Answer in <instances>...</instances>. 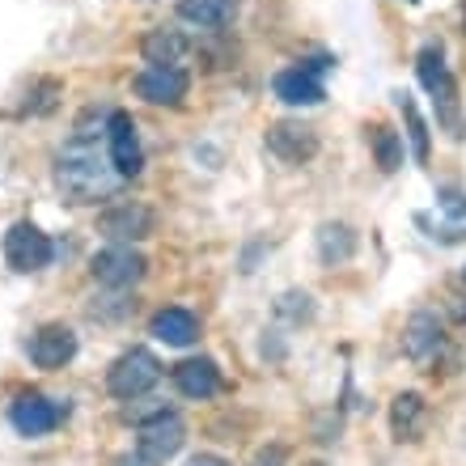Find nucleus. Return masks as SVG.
<instances>
[{
    "instance_id": "nucleus-1",
    "label": "nucleus",
    "mask_w": 466,
    "mask_h": 466,
    "mask_svg": "<svg viewBox=\"0 0 466 466\" xmlns=\"http://www.w3.org/2000/svg\"><path fill=\"white\" fill-rule=\"evenodd\" d=\"M119 183L123 178L115 174V166L102 161L98 148H89V145L68 148V153H60V161H56V187L64 191L68 204H98V199L115 196Z\"/></svg>"
},
{
    "instance_id": "nucleus-2",
    "label": "nucleus",
    "mask_w": 466,
    "mask_h": 466,
    "mask_svg": "<svg viewBox=\"0 0 466 466\" xmlns=\"http://www.w3.org/2000/svg\"><path fill=\"white\" fill-rule=\"evenodd\" d=\"M416 76H420V86H424V94L432 98V106H437V123H441L454 140H462V136H466L462 89H458L454 73H450V64H445V47H441V43H424V47H420Z\"/></svg>"
},
{
    "instance_id": "nucleus-3",
    "label": "nucleus",
    "mask_w": 466,
    "mask_h": 466,
    "mask_svg": "<svg viewBox=\"0 0 466 466\" xmlns=\"http://www.w3.org/2000/svg\"><path fill=\"white\" fill-rule=\"evenodd\" d=\"M132 89L136 98L153 102V106H183L187 94H191V73L178 64H148L136 73Z\"/></svg>"
},
{
    "instance_id": "nucleus-4",
    "label": "nucleus",
    "mask_w": 466,
    "mask_h": 466,
    "mask_svg": "<svg viewBox=\"0 0 466 466\" xmlns=\"http://www.w3.org/2000/svg\"><path fill=\"white\" fill-rule=\"evenodd\" d=\"M161 378V365L157 356L148 352V348H132V352H123L119 360L111 365L106 373V386H111L115 399H140L145 390H153Z\"/></svg>"
},
{
    "instance_id": "nucleus-5",
    "label": "nucleus",
    "mask_w": 466,
    "mask_h": 466,
    "mask_svg": "<svg viewBox=\"0 0 466 466\" xmlns=\"http://www.w3.org/2000/svg\"><path fill=\"white\" fill-rule=\"evenodd\" d=\"M51 255H56V246H51V238L38 225L17 221L5 233V263L13 271H43L51 263Z\"/></svg>"
},
{
    "instance_id": "nucleus-6",
    "label": "nucleus",
    "mask_w": 466,
    "mask_h": 466,
    "mask_svg": "<svg viewBox=\"0 0 466 466\" xmlns=\"http://www.w3.org/2000/svg\"><path fill=\"white\" fill-rule=\"evenodd\" d=\"M183 441H187L183 420L174 416V411H157V416L140 429L136 450H140V462L145 466H161V462H170V458L183 450Z\"/></svg>"
},
{
    "instance_id": "nucleus-7",
    "label": "nucleus",
    "mask_w": 466,
    "mask_h": 466,
    "mask_svg": "<svg viewBox=\"0 0 466 466\" xmlns=\"http://www.w3.org/2000/svg\"><path fill=\"white\" fill-rule=\"evenodd\" d=\"M106 145H111V166L119 178H136L145 170V148H140V132L127 111L106 115Z\"/></svg>"
},
{
    "instance_id": "nucleus-8",
    "label": "nucleus",
    "mask_w": 466,
    "mask_h": 466,
    "mask_svg": "<svg viewBox=\"0 0 466 466\" xmlns=\"http://www.w3.org/2000/svg\"><path fill=\"white\" fill-rule=\"evenodd\" d=\"M89 271H94V280L106 284V289H127V284L145 280L148 258L140 255V250H132V246H106V250L94 255Z\"/></svg>"
},
{
    "instance_id": "nucleus-9",
    "label": "nucleus",
    "mask_w": 466,
    "mask_h": 466,
    "mask_svg": "<svg viewBox=\"0 0 466 466\" xmlns=\"http://www.w3.org/2000/svg\"><path fill=\"white\" fill-rule=\"evenodd\" d=\"M268 153L271 157L289 161V166H301L319 153V132L301 119H280L268 127Z\"/></svg>"
},
{
    "instance_id": "nucleus-10",
    "label": "nucleus",
    "mask_w": 466,
    "mask_h": 466,
    "mask_svg": "<svg viewBox=\"0 0 466 466\" xmlns=\"http://www.w3.org/2000/svg\"><path fill=\"white\" fill-rule=\"evenodd\" d=\"M153 225H157V217H153V208H145V204H115V208H106L98 217V229L119 246L145 242L148 233H153Z\"/></svg>"
},
{
    "instance_id": "nucleus-11",
    "label": "nucleus",
    "mask_w": 466,
    "mask_h": 466,
    "mask_svg": "<svg viewBox=\"0 0 466 466\" xmlns=\"http://www.w3.org/2000/svg\"><path fill=\"white\" fill-rule=\"evenodd\" d=\"M271 94L284 102V106H319L327 98V86H322V76H314L309 68L293 64V68H280V73L271 76Z\"/></svg>"
},
{
    "instance_id": "nucleus-12",
    "label": "nucleus",
    "mask_w": 466,
    "mask_h": 466,
    "mask_svg": "<svg viewBox=\"0 0 466 466\" xmlns=\"http://www.w3.org/2000/svg\"><path fill=\"white\" fill-rule=\"evenodd\" d=\"M64 411H68V407L51 403V399H43V394H22V399L13 403L9 420L22 437H43V432H51L56 424H60Z\"/></svg>"
},
{
    "instance_id": "nucleus-13",
    "label": "nucleus",
    "mask_w": 466,
    "mask_h": 466,
    "mask_svg": "<svg viewBox=\"0 0 466 466\" xmlns=\"http://www.w3.org/2000/svg\"><path fill=\"white\" fill-rule=\"evenodd\" d=\"M441 344H445L441 319H437L432 309H416L403 327V352L411 356L416 365H424V360H432V356L441 352Z\"/></svg>"
},
{
    "instance_id": "nucleus-14",
    "label": "nucleus",
    "mask_w": 466,
    "mask_h": 466,
    "mask_svg": "<svg viewBox=\"0 0 466 466\" xmlns=\"http://www.w3.org/2000/svg\"><path fill=\"white\" fill-rule=\"evenodd\" d=\"M73 356H76V335L68 331V327H60V322L35 331V339H30V360H35L38 369H60V365H68Z\"/></svg>"
},
{
    "instance_id": "nucleus-15",
    "label": "nucleus",
    "mask_w": 466,
    "mask_h": 466,
    "mask_svg": "<svg viewBox=\"0 0 466 466\" xmlns=\"http://www.w3.org/2000/svg\"><path fill=\"white\" fill-rule=\"evenodd\" d=\"M174 386H178V394H187V399H212V394L221 390V369L212 365L208 356L183 360V365L174 369Z\"/></svg>"
},
{
    "instance_id": "nucleus-16",
    "label": "nucleus",
    "mask_w": 466,
    "mask_h": 466,
    "mask_svg": "<svg viewBox=\"0 0 466 466\" xmlns=\"http://www.w3.org/2000/svg\"><path fill=\"white\" fill-rule=\"evenodd\" d=\"M178 17H183L187 25H196V30L217 35V30L233 25V17H238V0H178Z\"/></svg>"
},
{
    "instance_id": "nucleus-17",
    "label": "nucleus",
    "mask_w": 466,
    "mask_h": 466,
    "mask_svg": "<svg viewBox=\"0 0 466 466\" xmlns=\"http://www.w3.org/2000/svg\"><path fill=\"white\" fill-rule=\"evenodd\" d=\"M148 331L170 348H191L199 339V319L183 306H170V309H161V314H153V327H148Z\"/></svg>"
},
{
    "instance_id": "nucleus-18",
    "label": "nucleus",
    "mask_w": 466,
    "mask_h": 466,
    "mask_svg": "<svg viewBox=\"0 0 466 466\" xmlns=\"http://www.w3.org/2000/svg\"><path fill=\"white\" fill-rule=\"evenodd\" d=\"M140 56H145L148 64H178V68H183V60L191 56V38H187L183 30H174V25H157V30L145 35Z\"/></svg>"
},
{
    "instance_id": "nucleus-19",
    "label": "nucleus",
    "mask_w": 466,
    "mask_h": 466,
    "mask_svg": "<svg viewBox=\"0 0 466 466\" xmlns=\"http://www.w3.org/2000/svg\"><path fill=\"white\" fill-rule=\"evenodd\" d=\"M437 212H441V225H432L429 238L462 242L466 238V191H458V187H441V191H437Z\"/></svg>"
},
{
    "instance_id": "nucleus-20",
    "label": "nucleus",
    "mask_w": 466,
    "mask_h": 466,
    "mask_svg": "<svg viewBox=\"0 0 466 466\" xmlns=\"http://www.w3.org/2000/svg\"><path fill=\"white\" fill-rule=\"evenodd\" d=\"M424 420H429V407L420 394H399L390 403V429L399 441H420L424 432Z\"/></svg>"
},
{
    "instance_id": "nucleus-21",
    "label": "nucleus",
    "mask_w": 466,
    "mask_h": 466,
    "mask_svg": "<svg viewBox=\"0 0 466 466\" xmlns=\"http://www.w3.org/2000/svg\"><path fill=\"white\" fill-rule=\"evenodd\" d=\"M369 148H373V161H378L381 174H394L403 166V136L386 127V123H373L369 127Z\"/></svg>"
},
{
    "instance_id": "nucleus-22",
    "label": "nucleus",
    "mask_w": 466,
    "mask_h": 466,
    "mask_svg": "<svg viewBox=\"0 0 466 466\" xmlns=\"http://www.w3.org/2000/svg\"><path fill=\"white\" fill-rule=\"evenodd\" d=\"M394 102H399V111H403V123H407V140H411V153H416V161L424 166L429 161V123H424V115H420V106H416V98L411 94H394Z\"/></svg>"
},
{
    "instance_id": "nucleus-23",
    "label": "nucleus",
    "mask_w": 466,
    "mask_h": 466,
    "mask_svg": "<svg viewBox=\"0 0 466 466\" xmlns=\"http://www.w3.org/2000/svg\"><path fill=\"white\" fill-rule=\"evenodd\" d=\"M319 255H322L327 268L348 263V258L356 255V233L348 229V225H322L319 229Z\"/></svg>"
},
{
    "instance_id": "nucleus-24",
    "label": "nucleus",
    "mask_w": 466,
    "mask_h": 466,
    "mask_svg": "<svg viewBox=\"0 0 466 466\" xmlns=\"http://www.w3.org/2000/svg\"><path fill=\"white\" fill-rule=\"evenodd\" d=\"M284 462V450L280 445H271V450H263V454L255 458V466H280Z\"/></svg>"
},
{
    "instance_id": "nucleus-25",
    "label": "nucleus",
    "mask_w": 466,
    "mask_h": 466,
    "mask_svg": "<svg viewBox=\"0 0 466 466\" xmlns=\"http://www.w3.org/2000/svg\"><path fill=\"white\" fill-rule=\"evenodd\" d=\"M187 466H233V462H225V458H217V454H196Z\"/></svg>"
},
{
    "instance_id": "nucleus-26",
    "label": "nucleus",
    "mask_w": 466,
    "mask_h": 466,
    "mask_svg": "<svg viewBox=\"0 0 466 466\" xmlns=\"http://www.w3.org/2000/svg\"><path fill=\"white\" fill-rule=\"evenodd\" d=\"M115 466H140V462H132V458H115Z\"/></svg>"
},
{
    "instance_id": "nucleus-27",
    "label": "nucleus",
    "mask_w": 466,
    "mask_h": 466,
    "mask_svg": "<svg viewBox=\"0 0 466 466\" xmlns=\"http://www.w3.org/2000/svg\"><path fill=\"white\" fill-rule=\"evenodd\" d=\"M309 466H322V462H309Z\"/></svg>"
},
{
    "instance_id": "nucleus-28",
    "label": "nucleus",
    "mask_w": 466,
    "mask_h": 466,
    "mask_svg": "<svg viewBox=\"0 0 466 466\" xmlns=\"http://www.w3.org/2000/svg\"><path fill=\"white\" fill-rule=\"evenodd\" d=\"M407 5H416V0H407Z\"/></svg>"
}]
</instances>
